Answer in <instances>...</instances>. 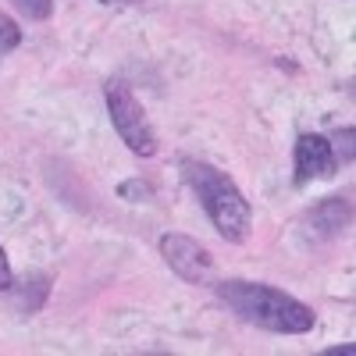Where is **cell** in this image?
<instances>
[{"label":"cell","mask_w":356,"mask_h":356,"mask_svg":"<svg viewBox=\"0 0 356 356\" xmlns=\"http://www.w3.org/2000/svg\"><path fill=\"white\" fill-rule=\"evenodd\" d=\"M353 221V207L346 196H328L321 200L314 211H310V225H314V235H321V239H335V235H342Z\"/></svg>","instance_id":"8992f818"},{"label":"cell","mask_w":356,"mask_h":356,"mask_svg":"<svg viewBox=\"0 0 356 356\" xmlns=\"http://www.w3.org/2000/svg\"><path fill=\"white\" fill-rule=\"evenodd\" d=\"M18 43H22V29L15 25V18L0 15V57H4V54H11Z\"/></svg>","instance_id":"ba28073f"},{"label":"cell","mask_w":356,"mask_h":356,"mask_svg":"<svg viewBox=\"0 0 356 356\" xmlns=\"http://www.w3.org/2000/svg\"><path fill=\"white\" fill-rule=\"evenodd\" d=\"M100 4H143V0H100Z\"/></svg>","instance_id":"8fae6325"},{"label":"cell","mask_w":356,"mask_h":356,"mask_svg":"<svg viewBox=\"0 0 356 356\" xmlns=\"http://www.w3.org/2000/svg\"><path fill=\"white\" fill-rule=\"evenodd\" d=\"M29 22H47L54 15V0H11Z\"/></svg>","instance_id":"52a82bcc"},{"label":"cell","mask_w":356,"mask_h":356,"mask_svg":"<svg viewBox=\"0 0 356 356\" xmlns=\"http://www.w3.org/2000/svg\"><path fill=\"white\" fill-rule=\"evenodd\" d=\"M122 196H139V200H146V196H154V189L146 186V182H125L122 186ZM136 200V203H139Z\"/></svg>","instance_id":"30bf717a"},{"label":"cell","mask_w":356,"mask_h":356,"mask_svg":"<svg viewBox=\"0 0 356 356\" xmlns=\"http://www.w3.org/2000/svg\"><path fill=\"white\" fill-rule=\"evenodd\" d=\"M8 289H15V275H11V260L4 246H0V292H8Z\"/></svg>","instance_id":"9c48e42d"},{"label":"cell","mask_w":356,"mask_h":356,"mask_svg":"<svg viewBox=\"0 0 356 356\" xmlns=\"http://www.w3.org/2000/svg\"><path fill=\"white\" fill-rule=\"evenodd\" d=\"M161 257H164V264L171 267V271L189 285H207L211 275H214L211 250H207L203 243H196V239H189V235H178V232L161 235Z\"/></svg>","instance_id":"277c9868"},{"label":"cell","mask_w":356,"mask_h":356,"mask_svg":"<svg viewBox=\"0 0 356 356\" xmlns=\"http://www.w3.org/2000/svg\"><path fill=\"white\" fill-rule=\"evenodd\" d=\"M218 300L246 324H257V328L278 332V335H307L314 332V321H317L307 303L264 282H243V278L221 282Z\"/></svg>","instance_id":"6da1fadb"},{"label":"cell","mask_w":356,"mask_h":356,"mask_svg":"<svg viewBox=\"0 0 356 356\" xmlns=\"http://www.w3.org/2000/svg\"><path fill=\"white\" fill-rule=\"evenodd\" d=\"M182 175L193 186V193L200 196L207 218H211L214 228L221 232V239L246 243L250 228H253V211H250V200L243 196V189L235 186L221 168L207 164V161H193V157L182 161Z\"/></svg>","instance_id":"7a4b0ae2"},{"label":"cell","mask_w":356,"mask_h":356,"mask_svg":"<svg viewBox=\"0 0 356 356\" xmlns=\"http://www.w3.org/2000/svg\"><path fill=\"white\" fill-rule=\"evenodd\" d=\"M339 168L335 146L317 136V132H303L296 139V186H307L314 178H332Z\"/></svg>","instance_id":"5b68a950"},{"label":"cell","mask_w":356,"mask_h":356,"mask_svg":"<svg viewBox=\"0 0 356 356\" xmlns=\"http://www.w3.org/2000/svg\"><path fill=\"white\" fill-rule=\"evenodd\" d=\"M104 97H107V114H111V125L114 132L122 136V143L136 157H154L157 154V132L146 118L143 104L136 100V93L125 82H107L104 86Z\"/></svg>","instance_id":"3957f363"}]
</instances>
